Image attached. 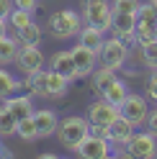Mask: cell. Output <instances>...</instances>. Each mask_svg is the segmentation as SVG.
Listing matches in <instances>:
<instances>
[{"instance_id": "cell-1", "label": "cell", "mask_w": 157, "mask_h": 159, "mask_svg": "<svg viewBox=\"0 0 157 159\" xmlns=\"http://www.w3.org/2000/svg\"><path fill=\"white\" fill-rule=\"evenodd\" d=\"M67 87H70V80L62 77L59 72H54V69H39V72L28 75L26 80V90L31 95H39V98H49V100H62V95L67 93Z\"/></svg>"}, {"instance_id": "cell-2", "label": "cell", "mask_w": 157, "mask_h": 159, "mask_svg": "<svg viewBox=\"0 0 157 159\" xmlns=\"http://www.w3.org/2000/svg\"><path fill=\"white\" fill-rule=\"evenodd\" d=\"M88 134H90V123H88V118H80V116L62 118L59 128H57V139H59V144L67 152H75Z\"/></svg>"}, {"instance_id": "cell-3", "label": "cell", "mask_w": 157, "mask_h": 159, "mask_svg": "<svg viewBox=\"0 0 157 159\" xmlns=\"http://www.w3.org/2000/svg\"><path fill=\"white\" fill-rule=\"evenodd\" d=\"M80 16H83L85 26H93L106 34L111 28L113 8L108 5V0H80Z\"/></svg>"}, {"instance_id": "cell-4", "label": "cell", "mask_w": 157, "mask_h": 159, "mask_svg": "<svg viewBox=\"0 0 157 159\" xmlns=\"http://www.w3.org/2000/svg\"><path fill=\"white\" fill-rule=\"evenodd\" d=\"M83 26H85L83 16L70 11V8H67V11H57L49 18V31H52L54 39H75Z\"/></svg>"}, {"instance_id": "cell-5", "label": "cell", "mask_w": 157, "mask_h": 159, "mask_svg": "<svg viewBox=\"0 0 157 159\" xmlns=\"http://www.w3.org/2000/svg\"><path fill=\"white\" fill-rule=\"evenodd\" d=\"M98 59H101L103 67L108 69H116L119 72L121 67H126V62H129V46H126L124 39L113 36V39H106L101 52H98Z\"/></svg>"}, {"instance_id": "cell-6", "label": "cell", "mask_w": 157, "mask_h": 159, "mask_svg": "<svg viewBox=\"0 0 157 159\" xmlns=\"http://www.w3.org/2000/svg\"><path fill=\"white\" fill-rule=\"evenodd\" d=\"M126 157L134 159H152L157 157V136H152L150 131H134V136L129 139V144L124 146Z\"/></svg>"}, {"instance_id": "cell-7", "label": "cell", "mask_w": 157, "mask_h": 159, "mask_svg": "<svg viewBox=\"0 0 157 159\" xmlns=\"http://www.w3.org/2000/svg\"><path fill=\"white\" fill-rule=\"evenodd\" d=\"M75 154H80L83 159H106V157L113 154V146H111L108 139L95 136V134H88L83 139V144L75 149Z\"/></svg>"}, {"instance_id": "cell-8", "label": "cell", "mask_w": 157, "mask_h": 159, "mask_svg": "<svg viewBox=\"0 0 157 159\" xmlns=\"http://www.w3.org/2000/svg\"><path fill=\"white\" fill-rule=\"evenodd\" d=\"M119 111L124 118H129V121L139 128L147 123V118H150V105H147V98L142 95H126V100L119 105Z\"/></svg>"}, {"instance_id": "cell-9", "label": "cell", "mask_w": 157, "mask_h": 159, "mask_svg": "<svg viewBox=\"0 0 157 159\" xmlns=\"http://www.w3.org/2000/svg\"><path fill=\"white\" fill-rule=\"evenodd\" d=\"M119 116H121L119 105L108 103L106 98L95 100L90 108H88V123H90V126H111V123H113Z\"/></svg>"}, {"instance_id": "cell-10", "label": "cell", "mask_w": 157, "mask_h": 159, "mask_svg": "<svg viewBox=\"0 0 157 159\" xmlns=\"http://www.w3.org/2000/svg\"><path fill=\"white\" fill-rule=\"evenodd\" d=\"M134 131H136V126L129 121V118L119 116V118L108 126V141H111V146H116V152L124 154V146L129 144V139L134 136Z\"/></svg>"}, {"instance_id": "cell-11", "label": "cell", "mask_w": 157, "mask_h": 159, "mask_svg": "<svg viewBox=\"0 0 157 159\" xmlns=\"http://www.w3.org/2000/svg\"><path fill=\"white\" fill-rule=\"evenodd\" d=\"M111 31L113 36L124 41H136V13H113L111 18Z\"/></svg>"}, {"instance_id": "cell-12", "label": "cell", "mask_w": 157, "mask_h": 159, "mask_svg": "<svg viewBox=\"0 0 157 159\" xmlns=\"http://www.w3.org/2000/svg\"><path fill=\"white\" fill-rule=\"evenodd\" d=\"M16 67L21 69L23 75H34L44 67V54L39 46H21V52L16 57Z\"/></svg>"}, {"instance_id": "cell-13", "label": "cell", "mask_w": 157, "mask_h": 159, "mask_svg": "<svg viewBox=\"0 0 157 159\" xmlns=\"http://www.w3.org/2000/svg\"><path fill=\"white\" fill-rule=\"evenodd\" d=\"M72 52V59H75V67H77V77H90L95 72V62H98V54L90 52L88 46H83L77 41V46L70 49Z\"/></svg>"}, {"instance_id": "cell-14", "label": "cell", "mask_w": 157, "mask_h": 159, "mask_svg": "<svg viewBox=\"0 0 157 159\" xmlns=\"http://www.w3.org/2000/svg\"><path fill=\"white\" fill-rule=\"evenodd\" d=\"M34 123H36L39 139H49V136L57 134V128H59V118H57L54 111L41 108V111H34Z\"/></svg>"}, {"instance_id": "cell-15", "label": "cell", "mask_w": 157, "mask_h": 159, "mask_svg": "<svg viewBox=\"0 0 157 159\" xmlns=\"http://www.w3.org/2000/svg\"><path fill=\"white\" fill-rule=\"evenodd\" d=\"M49 69L59 72L62 77L70 80V82H72V80H80V77H77V67H75L72 52H57L52 59H49Z\"/></svg>"}, {"instance_id": "cell-16", "label": "cell", "mask_w": 157, "mask_h": 159, "mask_svg": "<svg viewBox=\"0 0 157 159\" xmlns=\"http://www.w3.org/2000/svg\"><path fill=\"white\" fill-rule=\"evenodd\" d=\"M21 52V41L18 36H3L0 39V67H8V64H16V57Z\"/></svg>"}, {"instance_id": "cell-17", "label": "cell", "mask_w": 157, "mask_h": 159, "mask_svg": "<svg viewBox=\"0 0 157 159\" xmlns=\"http://www.w3.org/2000/svg\"><path fill=\"white\" fill-rule=\"evenodd\" d=\"M5 105H8V111H11L18 121L21 118H28V116H34V103H31V98L28 95H18V98H8V100H3Z\"/></svg>"}, {"instance_id": "cell-18", "label": "cell", "mask_w": 157, "mask_h": 159, "mask_svg": "<svg viewBox=\"0 0 157 159\" xmlns=\"http://www.w3.org/2000/svg\"><path fill=\"white\" fill-rule=\"evenodd\" d=\"M90 77H93V87H95L98 95H103V93L116 82V80H119V77H116V69H108V67H103V64L98 67Z\"/></svg>"}, {"instance_id": "cell-19", "label": "cell", "mask_w": 157, "mask_h": 159, "mask_svg": "<svg viewBox=\"0 0 157 159\" xmlns=\"http://www.w3.org/2000/svg\"><path fill=\"white\" fill-rule=\"evenodd\" d=\"M77 39H80V44L83 46H88L90 52H101V46H103V31H98V28H93V26H83L80 28V34H77Z\"/></svg>"}, {"instance_id": "cell-20", "label": "cell", "mask_w": 157, "mask_h": 159, "mask_svg": "<svg viewBox=\"0 0 157 159\" xmlns=\"http://www.w3.org/2000/svg\"><path fill=\"white\" fill-rule=\"evenodd\" d=\"M21 87H26V82L16 80L11 72H5V67H0V100H8V98L16 90H21Z\"/></svg>"}, {"instance_id": "cell-21", "label": "cell", "mask_w": 157, "mask_h": 159, "mask_svg": "<svg viewBox=\"0 0 157 159\" xmlns=\"http://www.w3.org/2000/svg\"><path fill=\"white\" fill-rule=\"evenodd\" d=\"M155 26L157 18H136V44H147L155 39Z\"/></svg>"}, {"instance_id": "cell-22", "label": "cell", "mask_w": 157, "mask_h": 159, "mask_svg": "<svg viewBox=\"0 0 157 159\" xmlns=\"http://www.w3.org/2000/svg\"><path fill=\"white\" fill-rule=\"evenodd\" d=\"M16 128H18V118H16L11 111H8V105L3 103V105H0V139L13 136Z\"/></svg>"}, {"instance_id": "cell-23", "label": "cell", "mask_w": 157, "mask_h": 159, "mask_svg": "<svg viewBox=\"0 0 157 159\" xmlns=\"http://www.w3.org/2000/svg\"><path fill=\"white\" fill-rule=\"evenodd\" d=\"M18 41H21V46H39L41 44V26L31 21L26 28L18 31Z\"/></svg>"}, {"instance_id": "cell-24", "label": "cell", "mask_w": 157, "mask_h": 159, "mask_svg": "<svg viewBox=\"0 0 157 159\" xmlns=\"http://www.w3.org/2000/svg\"><path fill=\"white\" fill-rule=\"evenodd\" d=\"M126 95H129V90H126V82H124V80H116V82H113L101 98H106V100L113 103V105H121V103L126 100Z\"/></svg>"}, {"instance_id": "cell-25", "label": "cell", "mask_w": 157, "mask_h": 159, "mask_svg": "<svg viewBox=\"0 0 157 159\" xmlns=\"http://www.w3.org/2000/svg\"><path fill=\"white\" fill-rule=\"evenodd\" d=\"M16 134L18 139H23V141H39V134H36V123H34V116H28V118H21L18 121V128H16Z\"/></svg>"}, {"instance_id": "cell-26", "label": "cell", "mask_w": 157, "mask_h": 159, "mask_svg": "<svg viewBox=\"0 0 157 159\" xmlns=\"http://www.w3.org/2000/svg\"><path fill=\"white\" fill-rule=\"evenodd\" d=\"M142 64L147 69H157V39H152V41L142 44Z\"/></svg>"}, {"instance_id": "cell-27", "label": "cell", "mask_w": 157, "mask_h": 159, "mask_svg": "<svg viewBox=\"0 0 157 159\" xmlns=\"http://www.w3.org/2000/svg\"><path fill=\"white\" fill-rule=\"evenodd\" d=\"M8 23H11L13 31L18 34L21 28H26L28 23H31V13H28V11H21V8H13V13L8 16Z\"/></svg>"}, {"instance_id": "cell-28", "label": "cell", "mask_w": 157, "mask_h": 159, "mask_svg": "<svg viewBox=\"0 0 157 159\" xmlns=\"http://www.w3.org/2000/svg\"><path fill=\"white\" fill-rule=\"evenodd\" d=\"M139 5L142 0H113L111 3L113 13H139Z\"/></svg>"}, {"instance_id": "cell-29", "label": "cell", "mask_w": 157, "mask_h": 159, "mask_svg": "<svg viewBox=\"0 0 157 159\" xmlns=\"http://www.w3.org/2000/svg\"><path fill=\"white\" fill-rule=\"evenodd\" d=\"M147 95H150V100L157 103V69L150 75V80H147Z\"/></svg>"}, {"instance_id": "cell-30", "label": "cell", "mask_w": 157, "mask_h": 159, "mask_svg": "<svg viewBox=\"0 0 157 159\" xmlns=\"http://www.w3.org/2000/svg\"><path fill=\"white\" fill-rule=\"evenodd\" d=\"M13 5H16V8H21V11L34 13V11H36V5H39V0H13Z\"/></svg>"}, {"instance_id": "cell-31", "label": "cell", "mask_w": 157, "mask_h": 159, "mask_svg": "<svg viewBox=\"0 0 157 159\" xmlns=\"http://www.w3.org/2000/svg\"><path fill=\"white\" fill-rule=\"evenodd\" d=\"M147 131H150L152 136H157V108L150 111V118H147Z\"/></svg>"}, {"instance_id": "cell-32", "label": "cell", "mask_w": 157, "mask_h": 159, "mask_svg": "<svg viewBox=\"0 0 157 159\" xmlns=\"http://www.w3.org/2000/svg\"><path fill=\"white\" fill-rule=\"evenodd\" d=\"M13 0H0V18H8V16H11L13 13Z\"/></svg>"}, {"instance_id": "cell-33", "label": "cell", "mask_w": 157, "mask_h": 159, "mask_svg": "<svg viewBox=\"0 0 157 159\" xmlns=\"http://www.w3.org/2000/svg\"><path fill=\"white\" fill-rule=\"evenodd\" d=\"M90 134H95V136H103V139H108V126H90Z\"/></svg>"}, {"instance_id": "cell-34", "label": "cell", "mask_w": 157, "mask_h": 159, "mask_svg": "<svg viewBox=\"0 0 157 159\" xmlns=\"http://www.w3.org/2000/svg\"><path fill=\"white\" fill-rule=\"evenodd\" d=\"M5 21H8V18H0V39L5 36Z\"/></svg>"}, {"instance_id": "cell-35", "label": "cell", "mask_w": 157, "mask_h": 159, "mask_svg": "<svg viewBox=\"0 0 157 159\" xmlns=\"http://www.w3.org/2000/svg\"><path fill=\"white\" fill-rule=\"evenodd\" d=\"M0 154H3V157H11V149H3V146H0Z\"/></svg>"}, {"instance_id": "cell-36", "label": "cell", "mask_w": 157, "mask_h": 159, "mask_svg": "<svg viewBox=\"0 0 157 159\" xmlns=\"http://www.w3.org/2000/svg\"><path fill=\"white\" fill-rule=\"evenodd\" d=\"M155 39H157V26H155Z\"/></svg>"}, {"instance_id": "cell-37", "label": "cell", "mask_w": 157, "mask_h": 159, "mask_svg": "<svg viewBox=\"0 0 157 159\" xmlns=\"http://www.w3.org/2000/svg\"><path fill=\"white\" fill-rule=\"evenodd\" d=\"M152 3H155V5H157V0H152Z\"/></svg>"}]
</instances>
